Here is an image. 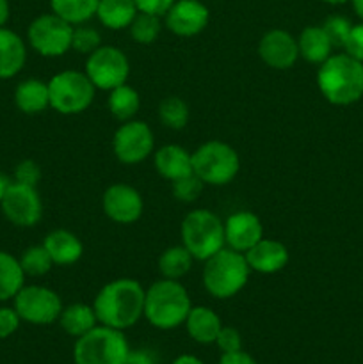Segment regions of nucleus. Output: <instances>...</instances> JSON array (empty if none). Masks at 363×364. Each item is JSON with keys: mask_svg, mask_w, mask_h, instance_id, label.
<instances>
[{"mask_svg": "<svg viewBox=\"0 0 363 364\" xmlns=\"http://www.w3.org/2000/svg\"><path fill=\"white\" fill-rule=\"evenodd\" d=\"M144 294L142 284L130 277L107 283L93 301L98 323L117 331L134 327L144 316Z\"/></svg>", "mask_w": 363, "mask_h": 364, "instance_id": "1", "label": "nucleus"}, {"mask_svg": "<svg viewBox=\"0 0 363 364\" xmlns=\"http://www.w3.org/2000/svg\"><path fill=\"white\" fill-rule=\"evenodd\" d=\"M317 87L333 105H352L363 96V63L349 53H333L319 64Z\"/></svg>", "mask_w": 363, "mask_h": 364, "instance_id": "2", "label": "nucleus"}, {"mask_svg": "<svg viewBox=\"0 0 363 364\" xmlns=\"http://www.w3.org/2000/svg\"><path fill=\"white\" fill-rule=\"evenodd\" d=\"M192 308L189 291L177 279L155 281L144 294V318L160 331L184 326Z\"/></svg>", "mask_w": 363, "mask_h": 364, "instance_id": "3", "label": "nucleus"}, {"mask_svg": "<svg viewBox=\"0 0 363 364\" xmlns=\"http://www.w3.org/2000/svg\"><path fill=\"white\" fill-rule=\"evenodd\" d=\"M203 263V287L214 299L235 297L248 284L251 269L242 252L223 247Z\"/></svg>", "mask_w": 363, "mask_h": 364, "instance_id": "4", "label": "nucleus"}, {"mask_svg": "<svg viewBox=\"0 0 363 364\" xmlns=\"http://www.w3.org/2000/svg\"><path fill=\"white\" fill-rule=\"evenodd\" d=\"M182 245L194 256V259L205 262L223 247L224 223L214 212L205 208L192 210L182 220Z\"/></svg>", "mask_w": 363, "mask_h": 364, "instance_id": "5", "label": "nucleus"}, {"mask_svg": "<svg viewBox=\"0 0 363 364\" xmlns=\"http://www.w3.org/2000/svg\"><path fill=\"white\" fill-rule=\"evenodd\" d=\"M238 171L241 159L228 142L206 141L192 151V173L205 185L223 187L231 183Z\"/></svg>", "mask_w": 363, "mask_h": 364, "instance_id": "6", "label": "nucleus"}, {"mask_svg": "<svg viewBox=\"0 0 363 364\" xmlns=\"http://www.w3.org/2000/svg\"><path fill=\"white\" fill-rule=\"evenodd\" d=\"M130 345L123 331L98 323L84 336L77 338L73 348L75 364H123Z\"/></svg>", "mask_w": 363, "mask_h": 364, "instance_id": "7", "label": "nucleus"}, {"mask_svg": "<svg viewBox=\"0 0 363 364\" xmlns=\"http://www.w3.org/2000/svg\"><path fill=\"white\" fill-rule=\"evenodd\" d=\"M50 107L63 116L85 112L95 100L96 87L84 71L66 70L48 80Z\"/></svg>", "mask_w": 363, "mask_h": 364, "instance_id": "8", "label": "nucleus"}, {"mask_svg": "<svg viewBox=\"0 0 363 364\" xmlns=\"http://www.w3.org/2000/svg\"><path fill=\"white\" fill-rule=\"evenodd\" d=\"M73 25L53 13L41 14L28 25V45L43 57H63L71 50Z\"/></svg>", "mask_w": 363, "mask_h": 364, "instance_id": "9", "label": "nucleus"}, {"mask_svg": "<svg viewBox=\"0 0 363 364\" xmlns=\"http://www.w3.org/2000/svg\"><path fill=\"white\" fill-rule=\"evenodd\" d=\"M89 80L100 91H112L117 85L127 84L130 75V63L123 50L117 46H100L85 59V70Z\"/></svg>", "mask_w": 363, "mask_h": 364, "instance_id": "10", "label": "nucleus"}, {"mask_svg": "<svg viewBox=\"0 0 363 364\" xmlns=\"http://www.w3.org/2000/svg\"><path fill=\"white\" fill-rule=\"evenodd\" d=\"M13 302L20 318L32 326H50L57 322L64 308L57 291L39 284L21 288Z\"/></svg>", "mask_w": 363, "mask_h": 364, "instance_id": "11", "label": "nucleus"}, {"mask_svg": "<svg viewBox=\"0 0 363 364\" xmlns=\"http://www.w3.org/2000/svg\"><path fill=\"white\" fill-rule=\"evenodd\" d=\"M155 148V135L148 123L139 119L125 121L112 137V151L121 164L134 166L148 159Z\"/></svg>", "mask_w": 363, "mask_h": 364, "instance_id": "12", "label": "nucleus"}, {"mask_svg": "<svg viewBox=\"0 0 363 364\" xmlns=\"http://www.w3.org/2000/svg\"><path fill=\"white\" fill-rule=\"evenodd\" d=\"M0 206L6 219L18 228L36 226L43 217V203L38 187L18 181H11Z\"/></svg>", "mask_w": 363, "mask_h": 364, "instance_id": "13", "label": "nucleus"}, {"mask_svg": "<svg viewBox=\"0 0 363 364\" xmlns=\"http://www.w3.org/2000/svg\"><path fill=\"white\" fill-rule=\"evenodd\" d=\"M103 213L116 224H134L141 219L144 201L141 192L127 183H114L102 196Z\"/></svg>", "mask_w": 363, "mask_h": 364, "instance_id": "14", "label": "nucleus"}, {"mask_svg": "<svg viewBox=\"0 0 363 364\" xmlns=\"http://www.w3.org/2000/svg\"><path fill=\"white\" fill-rule=\"evenodd\" d=\"M164 25L178 38H194L201 34L210 21V11L201 0H174L164 14Z\"/></svg>", "mask_w": 363, "mask_h": 364, "instance_id": "15", "label": "nucleus"}, {"mask_svg": "<svg viewBox=\"0 0 363 364\" xmlns=\"http://www.w3.org/2000/svg\"><path fill=\"white\" fill-rule=\"evenodd\" d=\"M258 55L273 70H290L299 59L298 38L283 28H273L260 39Z\"/></svg>", "mask_w": 363, "mask_h": 364, "instance_id": "16", "label": "nucleus"}, {"mask_svg": "<svg viewBox=\"0 0 363 364\" xmlns=\"http://www.w3.org/2000/svg\"><path fill=\"white\" fill-rule=\"evenodd\" d=\"M263 238V226L258 215L248 210H241L224 220V242L226 247L244 255Z\"/></svg>", "mask_w": 363, "mask_h": 364, "instance_id": "17", "label": "nucleus"}, {"mask_svg": "<svg viewBox=\"0 0 363 364\" xmlns=\"http://www.w3.org/2000/svg\"><path fill=\"white\" fill-rule=\"evenodd\" d=\"M244 256L251 272L263 274V276L281 272L290 259L287 245L281 244L280 240L265 237L258 244L253 245L249 251H246Z\"/></svg>", "mask_w": 363, "mask_h": 364, "instance_id": "18", "label": "nucleus"}, {"mask_svg": "<svg viewBox=\"0 0 363 364\" xmlns=\"http://www.w3.org/2000/svg\"><path fill=\"white\" fill-rule=\"evenodd\" d=\"M53 265L70 267L75 265L84 255V245L80 238L68 230H53L43 240Z\"/></svg>", "mask_w": 363, "mask_h": 364, "instance_id": "19", "label": "nucleus"}, {"mask_svg": "<svg viewBox=\"0 0 363 364\" xmlns=\"http://www.w3.org/2000/svg\"><path fill=\"white\" fill-rule=\"evenodd\" d=\"M153 162L157 173L167 181L180 180L187 174H192V153L178 144H166L157 149Z\"/></svg>", "mask_w": 363, "mask_h": 364, "instance_id": "20", "label": "nucleus"}, {"mask_svg": "<svg viewBox=\"0 0 363 364\" xmlns=\"http://www.w3.org/2000/svg\"><path fill=\"white\" fill-rule=\"evenodd\" d=\"M27 63V46L14 31L0 27V78H13Z\"/></svg>", "mask_w": 363, "mask_h": 364, "instance_id": "21", "label": "nucleus"}, {"mask_svg": "<svg viewBox=\"0 0 363 364\" xmlns=\"http://www.w3.org/2000/svg\"><path fill=\"white\" fill-rule=\"evenodd\" d=\"M184 326L189 336L201 345L216 343L217 334L223 329L219 315L206 306H192Z\"/></svg>", "mask_w": 363, "mask_h": 364, "instance_id": "22", "label": "nucleus"}, {"mask_svg": "<svg viewBox=\"0 0 363 364\" xmlns=\"http://www.w3.org/2000/svg\"><path fill=\"white\" fill-rule=\"evenodd\" d=\"M299 57L312 64H322L333 55V43L327 38L322 25H308L301 31L298 38Z\"/></svg>", "mask_w": 363, "mask_h": 364, "instance_id": "23", "label": "nucleus"}, {"mask_svg": "<svg viewBox=\"0 0 363 364\" xmlns=\"http://www.w3.org/2000/svg\"><path fill=\"white\" fill-rule=\"evenodd\" d=\"M14 103L21 112L28 116L45 112L50 107L48 82L39 80V78H27L20 82L14 91Z\"/></svg>", "mask_w": 363, "mask_h": 364, "instance_id": "24", "label": "nucleus"}, {"mask_svg": "<svg viewBox=\"0 0 363 364\" xmlns=\"http://www.w3.org/2000/svg\"><path fill=\"white\" fill-rule=\"evenodd\" d=\"M139 9L134 0H98L96 18L110 31H123L130 27Z\"/></svg>", "mask_w": 363, "mask_h": 364, "instance_id": "25", "label": "nucleus"}, {"mask_svg": "<svg viewBox=\"0 0 363 364\" xmlns=\"http://www.w3.org/2000/svg\"><path fill=\"white\" fill-rule=\"evenodd\" d=\"M59 323L64 333L73 338H80L98 326V318H96V313L93 309V306L75 302V304L63 308L59 316Z\"/></svg>", "mask_w": 363, "mask_h": 364, "instance_id": "26", "label": "nucleus"}, {"mask_svg": "<svg viewBox=\"0 0 363 364\" xmlns=\"http://www.w3.org/2000/svg\"><path fill=\"white\" fill-rule=\"evenodd\" d=\"M107 107L114 119L125 123V121L135 119V114L139 112V107H141V96L132 85H117L112 91H109Z\"/></svg>", "mask_w": 363, "mask_h": 364, "instance_id": "27", "label": "nucleus"}, {"mask_svg": "<svg viewBox=\"0 0 363 364\" xmlns=\"http://www.w3.org/2000/svg\"><path fill=\"white\" fill-rule=\"evenodd\" d=\"M25 287V272L20 259L0 251V302L11 301Z\"/></svg>", "mask_w": 363, "mask_h": 364, "instance_id": "28", "label": "nucleus"}, {"mask_svg": "<svg viewBox=\"0 0 363 364\" xmlns=\"http://www.w3.org/2000/svg\"><path fill=\"white\" fill-rule=\"evenodd\" d=\"M194 263V256L184 247V245H173L167 247L162 255L159 256V270L166 279H177L187 276Z\"/></svg>", "mask_w": 363, "mask_h": 364, "instance_id": "29", "label": "nucleus"}, {"mask_svg": "<svg viewBox=\"0 0 363 364\" xmlns=\"http://www.w3.org/2000/svg\"><path fill=\"white\" fill-rule=\"evenodd\" d=\"M98 0H50V9L64 21L75 25L88 23L96 16Z\"/></svg>", "mask_w": 363, "mask_h": 364, "instance_id": "30", "label": "nucleus"}, {"mask_svg": "<svg viewBox=\"0 0 363 364\" xmlns=\"http://www.w3.org/2000/svg\"><path fill=\"white\" fill-rule=\"evenodd\" d=\"M191 117L189 105L178 96H167L159 105V119L169 130H184Z\"/></svg>", "mask_w": 363, "mask_h": 364, "instance_id": "31", "label": "nucleus"}, {"mask_svg": "<svg viewBox=\"0 0 363 364\" xmlns=\"http://www.w3.org/2000/svg\"><path fill=\"white\" fill-rule=\"evenodd\" d=\"M162 16H155V14L141 13L139 11L137 16L130 23L128 31H130L132 39L139 45H152L159 39L160 32H162Z\"/></svg>", "mask_w": 363, "mask_h": 364, "instance_id": "32", "label": "nucleus"}, {"mask_svg": "<svg viewBox=\"0 0 363 364\" xmlns=\"http://www.w3.org/2000/svg\"><path fill=\"white\" fill-rule=\"evenodd\" d=\"M20 265L23 269L25 276L31 277H43L52 270L53 262L50 258L48 251L45 245H32L27 247L20 256Z\"/></svg>", "mask_w": 363, "mask_h": 364, "instance_id": "33", "label": "nucleus"}, {"mask_svg": "<svg viewBox=\"0 0 363 364\" xmlns=\"http://www.w3.org/2000/svg\"><path fill=\"white\" fill-rule=\"evenodd\" d=\"M100 46H102V36H100L96 28L89 27L85 23L75 25L73 38H71V50L89 55V53H93Z\"/></svg>", "mask_w": 363, "mask_h": 364, "instance_id": "34", "label": "nucleus"}, {"mask_svg": "<svg viewBox=\"0 0 363 364\" xmlns=\"http://www.w3.org/2000/svg\"><path fill=\"white\" fill-rule=\"evenodd\" d=\"M203 187H205V183L194 173L187 174V176L180 178V180L171 181L174 199L182 203H194L201 196Z\"/></svg>", "mask_w": 363, "mask_h": 364, "instance_id": "35", "label": "nucleus"}, {"mask_svg": "<svg viewBox=\"0 0 363 364\" xmlns=\"http://www.w3.org/2000/svg\"><path fill=\"white\" fill-rule=\"evenodd\" d=\"M322 28L326 31L327 38L331 39L335 48H344L345 41H347L349 34H351L352 23L345 16L333 14V16L326 18V21L322 23Z\"/></svg>", "mask_w": 363, "mask_h": 364, "instance_id": "36", "label": "nucleus"}, {"mask_svg": "<svg viewBox=\"0 0 363 364\" xmlns=\"http://www.w3.org/2000/svg\"><path fill=\"white\" fill-rule=\"evenodd\" d=\"M39 180H41V167L34 160H21L16 167H14V180L18 183L31 185V187H38Z\"/></svg>", "mask_w": 363, "mask_h": 364, "instance_id": "37", "label": "nucleus"}, {"mask_svg": "<svg viewBox=\"0 0 363 364\" xmlns=\"http://www.w3.org/2000/svg\"><path fill=\"white\" fill-rule=\"evenodd\" d=\"M216 345L221 350V354H226V352H235L242 348V336L235 327L223 326V329L219 331L216 338Z\"/></svg>", "mask_w": 363, "mask_h": 364, "instance_id": "38", "label": "nucleus"}, {"mask_svg": "<svg viewBox=\"0 0 363 364\" xmlns=\"http://www.w3.org/2000/svg\"><path fill=\"white\" fill-rule=\"evenodd\" d=\"M20 315L14 308H0V340L13 336L20 327Z\"/></svg>", "mask_w": 363, "mask_h": 364, "instance_id": "39", "label": "nucleus"}, {"mask_svg": "<svg viewBox=\"0 0 363 364\" xmlns=\"http://www.w3.org/2000/svg\"><path fill=\"white\" fill-rule=\"evenodd\" d=\"M344 50L345 53H349L356 60L363 63V21L358 25H352L351 34H349L347 41H345Z\"/></svg>", "mask_w": 363, "mask_h": 364, "instance_id": "40", "label": "nucleus"}, {"mask_svg": "<svg viewBox=\"0 0 363 364\" xmlns=\"http://www.w3.org/2000/svg\"><path fill=\"white\" fill-rule=\"evenodd\" d=\"M134 2L141 13L164 16L169 11V7L174 4V0H134Z\"/></svg>", "mask_w": 363, "mask_h": 364, "instance_id": "41", "label": "nucleus"}, {"mask_svg": "<svg viewBox=\"0 0 363 364\" xmlns=\"http://www.w3.org/2000/svg\"><path fill=\"white\" fill-rule=\"evenodd\" d=\"M157 354L149 348H130L123 364H157Z\"/></svg>", "mask_w": 363, "mask_h": 364, "instance_id": "42", "label": "nucleus"}, {"mask_svg": "<svg viewBox=\"0 0 363 364\" xmlns=\"http://www.w3.org/2000/svg\"><path fill=\"white\" fill-rule=\"evenodd\" d=\"M219 364H258L256 359L253 358L251 354L241 350H235V352H226V354H221Z\"/></svg>", "mask_w": 363, "mask_h": 364, "instance_id": "43", "label": "nucleus"}, {"mask_svg": "<svg viewBox=\"0 0 363 364\" xmlns=\"http://www.w3.org/2000/svg\"><path fill=\"white\" fill-rule=\"evenodd\" d=\"M9 0H0V27H6L7 20H9Z\"/></svg>", "mask_w": 363, "mask_h": 364, "instance_id": "44", "label": "nucleus"}, {"mask_svg": "<svg viewBox=\"0 0 363 364\" xmlns=\"http://www.w3.org/2000/svg\"><path fill=\"white\" fill-rule=\"evenodd\" d=\"M171 364H205V363L192 354H182V355H178V358L174 359Z\"/></svg>", "mask_w": 363, "mask_h": 364, "instance_id": "45", "label": "nucleus"}, {"mask_svg": "<svg viewBox=\"0 0 363 364\" xmlns=\"http://www.w3.org/2000/svg\"><path fill=\"white\" fill-rule=\"evenodd\" d=\"M9 185H11L9 178H7L4 173H0V201H2L4 194H6V191H7V187H9Z\"/></svg>", "mask_w": 363, "mask_h": 364, "instance_id": "46", "label": "nucleus"}, {"mask_svg": "<svg viewBox=\"0 0 363 364\" xmlns=\"http://www.w3.org/2000/svg\"><path fill=\"white\" fill-rule=\"evenodd\" d=\"M352 7H354V13L362 18L363 21V0H351Z\"/></svg>", "mask_w": 363, "mask_h": 364, "instance_id": "47", "label": "nucleus"}, {"mask_svg": "<svg viewBox=\"0 0 363 364\" xmlns=\"http://www.w3.org/2000/svg\"><path fill=\"white\" fill-rule=\"evenodd\" d=\"M322 2L330 4V6H342V4H347L351 2V0H322Z\"/></svg>", "mask_w": 363, "mask_h": 364, "instance_id": "48", "label": "nucleus"}]
</instances>
